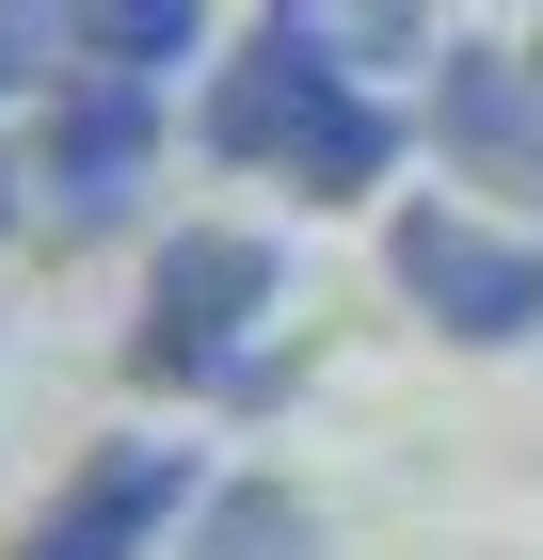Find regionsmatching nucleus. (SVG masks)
<instances>
[{
  "label": "nucleus",
  "mask_w": 543,
  "mask_h": 560,
  "mask_svg": "<svg viewBox=\"0 0 543 560\" xmlns=\"http://www.w3.org/2000/svg\"><path fill=\"white\" fill-rule=\"evenodd\" d=\"M383 289L416 304L448 352H528L543 337V241L448 209V192H400V209H383Z\"/></svg>",
  "instance_id": "7ed1b4c3"
},
{
  "label": "nucleus",
  "mask_w": 543,
  "mask_h": 560,
  "mask_svg": "<svg viewBox=\"0 0 543 560\" xmlns=\"http://www.w3.org/2000/svg\"><path fill=\"white\" fill-rule=\"evenodd\" d=\"M192 513H209V465H192L176 432H144V448H96V465L16 528V560H161Z\"/></svg>",
  "instance_id": "20e7f679"
},
{
  "label": "nucleus",
  "mask_w": 543,
  "mask_h": 560,
  "mask_svg": "<svg viewBox=\"0 0 543 560\" xmlns=\"http://www.w3.org/2000/svg\"><path fill=\"white\" fill-rule=\"evenodd\" d=\"M432 144L543 209V48H432Z\"/></svg>",
  "instance_id": "423d86ee"
},
{
  "label": "nucleus",
  "mask_w": 543,
  "mask_h": 560,
  "mask_svg": "<svg viewBox=\"0 0 543 560\" xmlns=\"http://www.w3.org/2000/svg\"><path fill=\"white\" fill-rule=\"evenodd\" d=\"M209 48V0H81V65L96 81H176Z\"/></svg>",
  "instance_id": "6e6552de"
},
{
  "label": "nucleus",
  "mask_w": 543,
  "mask_h": 560,
  "mask_svg": "<svg viewBox=\"0 0 543 560\" xmlns=\"http://www.w3.org/2000/svg\"><path fill=\"white\" fill-rule=\"evenodd\" d=\"M16 209H33V176H16V161H0V224H16Z\"/></svg>",
  "instance_id": "9d476101"
},
{
  "label": "nucleus",
  "mask_w": 543,
  "mask_h": 560,
  "mask_svg": "<svg viewBox=\"0 0 543 560\" xmlns=\"http://www.w3.org/2000/svg\"><path fill=\"white\" fill-rule=\"evenodd\" d=\"M256 33L320 48L352 81H400V65H432V0H256Z\"/></svg>",
  "instance_id": "0eeeda50"
},
{
  "label": "nucleus",
  "mask_w": 543,
  "mask_h": 560,
  "mask_svg": "<svg viewBox=\"0 0 543 560\" xmlns=\"http://www.w3.org/2000/svg\"><path fill=\"white\" fill-rule=\"evenodd\" d=\"M81 65V0H0V96H48Z\"/></svg>",
  "instance_id": "1a4fd4ad"
},
{
  "label": "nucleus",
  "mask_w": 543,
  "mask_h": 560,
  "mask_svg": "<svg viewBox=\"0 0 543 560\" xmlns=\"http://www.w3.org/2000/svg\"><path fill=\"white\" fill-rule=\"evenodd\" d=\"M144 161H161V81H96V65H64V81H48V144H33L48 224H113L128 192H144Z\"/></svg>",
  "instance_id": "39448f33"
},
{
  "label": "nucleus",
  "mask_w": 543,
  "mask_h": 560,
  "mask_svg": "<svg viewBox=\"0 0 543 560\" xmlns=\"http://www.w3.org/2000/svg\"><path fill=\"white\" fill-rule=\"evenodd\" d=\"M272 304H288V257L256 241V224H176L161 272H144V337L128 369L161 400H272Z\"/></svg>",
  "instance_id": "f03ea898"
},
{
  "label": "nucleus",
  "mask_w": 543,
  "mask_h": 560,
  "mask_svg": "<svg viewBox=\"0 0 543 560\" xmlns=\"http://www.w3.org/2000/svg\"><path fill=\"white\" fill-rule=\"evenodd\" d=\"M192 129H209V161L272 176L288 209H368L383 176H400V96L320 65V48H288V33H256L240 65H209V113Z\"/></svg>",
  "instance_id": "f257e3e1"
}]
</instances>
